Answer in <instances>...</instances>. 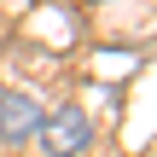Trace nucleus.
Here are the masks:
<instances>
[{
  "label": "nucleus",
  "instance_id": "1",
  "mask_svg": "<svg viewBox=\"0 0 157 157\" xmlns=\"http://www.w3.org/2000/svg\"><path fill=\"white\" fill-rule=\"evenodd\" d=\"M35 134H41V151H47V157H87V151H93V117H87L82 105L47 111Z\"/></svg>",
  "mask_w": 157,
  "mask_h": 157
},
{
  "label": "nucleus",
  "instance_id": "3",
  "mask_svg": "<svg viewBox=\"0 0 157 157\" xmlns=\"http://www.w3.org/2000/svg\"><path fill=\"white\" fill-rule=\"evenodd\" d=\"M0 99H6V82H0Z\"/></svg>",
  "mask_w": 157,
  "mask_h": 157
},
{
  "label": "nucleus",
  "instance_id": "2",
  "mask_svg": "<svg viewBox=\"0 0 157 157\" xmlns=\"http://www.w3.org/2000/svg\"><path fill=\"white\" fill-rule=\"evenodd\" d=\"M35 128H41V105H35L29 93H6V99H0V140H6V146H29Z\"/></svg>",
  "mask_w": 157,
  "mask_h": 157
}]
</instances>
